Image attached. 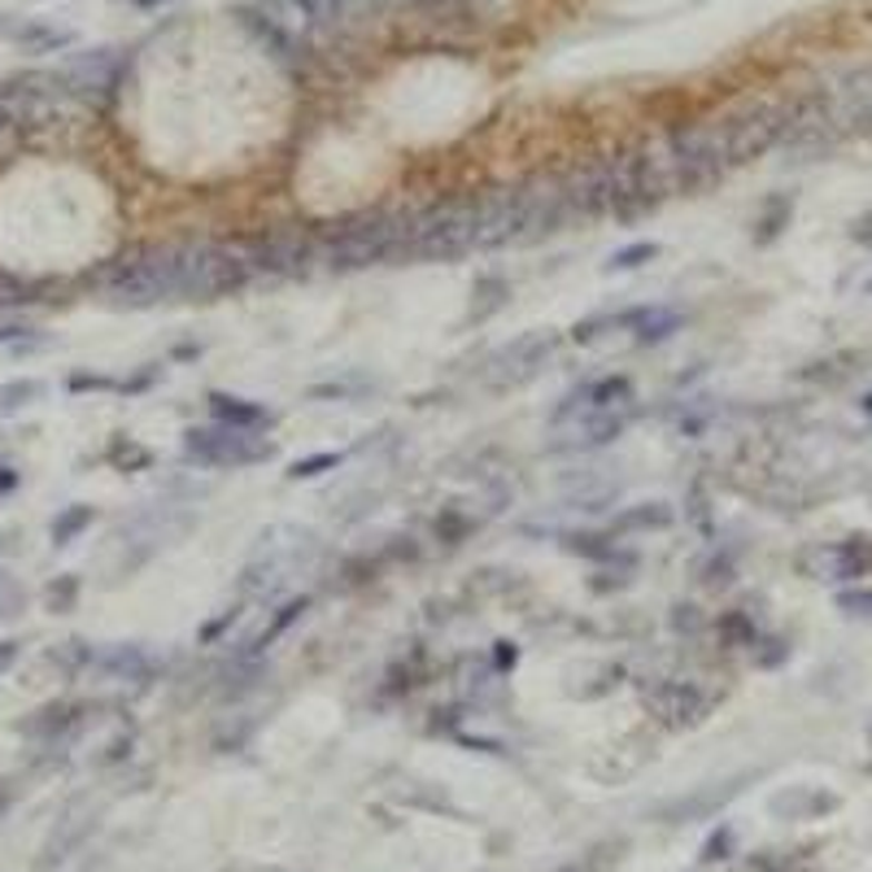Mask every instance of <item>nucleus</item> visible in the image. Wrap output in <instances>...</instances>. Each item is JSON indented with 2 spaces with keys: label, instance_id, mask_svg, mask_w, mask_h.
<instances>
[{
  "label": "nucleus",
  "instance_id": "nucleus-1",
  "mask_svg": "<svg viewBox=\"0 0 872 872\" xmlns=\"http://www.w3.org/2000/svg\"><path fill=\"white\" fill-rule=\"evenodd\" d=\"M411 218L414 209H359L319 241V262H327L332 271H366L406 257Z\"/></svg>",
  "mask_w": 872,
  "mask_h": 872
},
{
  "label": "nucleus",
  "instance_id": "nucleus-2",
  "mask_svg": "<svg viewBox=\"0 0 872 872\" xmlns=\"http://www.w3.org/2000/svg\"><path fill=\"white\" fill-rule=\"evenodd\" d=\"M101 293L109 306L149 310L179 297V241L136 245L101 271Z\"/></svg>",
  "mask_w": 872,
  "mask_h": 872
},
{
  "label": "nucleus",
  "instance_id": "nucleus-3",
  "mask_svg": "<svg viewBox=\"0 0 872 872\" xmlns=\"http://www.w3.org/2000/svg\"><path fill=\"white\" fill-rule=\"evenodd\" d=\"M254 280L249 245L232 241H179V297L223 302Z\"/></svg>",
  "mask_w": 872,
  "mask_h": 872
},
{
  "label": "nucleus",
  "instance_id": "nucleus-4",
  "mask_svg": "<svg viewBox=\"0 0 872 872\" xmlns=\"http://www.w3.org/2000/svg\"><path fill=\"white\" fill-rule=\"evenodd\" d=\"M790 118H794V105L751 101L728 109V114L707 118V127H712L719 161L733 170V166H746V161H755V157H764L768 149H776L785 140V131H790Z\"/></svg>",
  "mask_w": 872,
  "mask_h": 872
},
{
  "label": "nucleus",
  "instance_id": "nucleus-5",
  "mask_svg": "<svg viewBox=\"0 0 872 872\" xmlns=\"http://www.w3.org/2000/svg\"><path fill=\"white\" fill-rule=\"evenodd\" d=\"M476 254V202H441L414 209L406 257L414 262H454Z\"/></svg>",
  "mask_w": 872,
  "mask_h": 872
},
{
  "label": "nucleus",
  "instance_id": "nucleus-6",
  "mask_svg": "<svg viewBox=\"0 0 872 872\" xmlns=\"http://www.w3.org/2000/svg\"><path fill=\"white\" fill-rule=\"evenodd\" d=\"M257 27L280 49H306L345 18V0H254Z\"/></svg>",
  "mask_w": 872,
  "mask_h": 872
},
{
  "label": "nucleus",
  "instance_id": "nucleus-7",
  "mask_svg": "<svg viewBox=\"0 0 872 872\" xmlns=\"http://www.w3.org/2000/svg\"><path fill=\"white\" fill-rule=\"evenodd\" d=\"M275 454L266 437H257V428H232V423H214V428H188L184 432V459L197 467H257Z\"/></svg>",
  "mask_w": 872,
  "mask_h": 872
},
{
  "label": "nucleus",
  "instance_id": "nucleus-8",
  "mask_svg": "<svg viewBox=\"0 0 872 872\" xmlns=\"http://www.w3.org/2000/svg\"><path fill=\"white\" fill-rule=\"evenodd\" d=\"M515 202H519V245H537V241L564 232V223H571L564 175H532V179L515 184Z\"/></svg>",
  "mask_w": 872,
  "mask_h": 872
},
{
  "label": "nucleus",
  "instance_id": "nucleus-9",
  "mask_svg": "<svg viewBox=\"0 0 872 872\" xmlns=\"http://www.w3.org/2000/svg\"><path fill=\"white\" fill-rule=\"evenodd\" d=\"M555 354H559V336L550 327L523 332V336H515L511 345H502L493 359L484 362V384L489 389H519V384L537 380Z\"/></svg>",
  "mask_w": 872,
  "mask_h": 872
},
{
  "label": "nucleus",
  "instance_id": "nucleus-10",
  "mask_svg": "<svg viewBox=\"0 0 872 872\" xmlns=\"http://www.w3.org/2000/svg\"><path fill=\"white\" fill-rule=\"evenodd\" d=\"M123 70H127V57L118 49H88L75 52L61 61L57 70V84L66 97H84V101H114L118 84H123Z\"/></svg>",
  "mask_w": 872,
  "mask_h": 872
},
{
  "label": "nucleus",
  "instance_id": "nucleus-11",
  "mask_svg": "<svg viewBox=\"0 0 872 872\" xmlns=\"http://www.w3.org/2000/svg\"><path fill=\"white\" fill-rule=\"evenodd\" d=\"M254 257V271H271V275H306L310 266L319 262V241L306 236L302 227H280V232H266L249 245Z\"/></svg>",
  "mask_w": 872,
  "mask_h": 872
},
{
  "label": "nucleus",
  "instance_id": "nucleus-12",
  "mask_svg": "<svg viewBox=\"0 0 872 872\" xmlns=\"http://www.w3.org/2000/svg\"><path fill=\"white\" fill-rule=\"evenodd\" d=\"M803 567L816 576V580H860L872 571V546L864 537H851V541H833V546H816L803 555Z\"/></svg>",
  "mask_w": 872,
  "mask_h": 872
},
{
  "label": "nucleus",
  "instance_id": "nucleus-13",
  "mask_svg": "<svg viewBox=\"0 0 872 872\" xmlns=\"http://www.w3.org/2000/svg\"><path fill=\"white\" fill-rule=\"evenodd\" d=\"M646 703L655 707V716L664 719L667 728H689V724H698V719L707 716V707H712V698L694 680H664V685H655L646 694Z\"/></svg>",
  "mask_w": 872,
  "mask_h": 872
},
{
  "label": "nucleus",
  "instance_id": "nucleus-14",
  "mask_svg": "<svg viewBox=\"0 0 872 872\" xmlns=\"http://www.w3.org/2000/svg\"><path fill=\"white\" fill-rule=\"evenodd\" d=\"M84 712H88L84 703H49V707H40V712L22 719L18 733L27 742H40V746H61L84 728Z\"/></svg>",
  "mask_w": 872,
  "mask_h": 872
},
{
  "label": "nucleus",
  "instance_id": "nucleus-15",
  "mask_svg": "<svg viewBox=\"0 0 872 872\" xmlns=\"http://www.w3.org/2000/svg\"><path fill=\"white\" fill-rule=\"evenodd\" d=\"M92 664L101 667L105 676H114V680H136V685L154 680V659H149V650H145V646H131V641L109 646V650H101Z\"/></svg>",
  "mask_w": 872,
  "mask_h": 872
},
{
  "label": "nucleus",
  "instance_id": "nucleus-16",
  "mask_svg": "<svg viewBox=\"0 0 872 872\" xmlns=\"http://www.w3.org/2000/svg\"><path fill=\"white\" fill-rule=\"evenodd\" d=\"M624 323H633V332H637L641 345H655V341H667L680 327V314L667 306H646V310H628Z\"/></svg>",
  "mask_w": 872,
  "mask_h": 872
},
{
  "label": "nucleus",
  "instance_id": "nucleus-17",
  "mask_svg": "<svg viewBox=\"0 0 872 872\" xmlns=\"http://www.w3.org/2000/svg\"><path fill=\"white\" fill-rule=\"evenodd\" d=\"M507 302H511V284H507L502 275H480L476 288H471V310H467V319H471V323H484V319H493L498 310H507Z\"/></svg>",
  "mask_w": 872,
  "mask_h": 872
},
{
  "label": "nucleus",
  "instance_id": "nucleus-18",
  "mask_svg": "<svg viewBox=\"0 0 872 872\" xmlns=\"http://www.w3.org/2000/svg\"><path fill=\"white\" fill-rule=\"evenodd\" d=\"M672 523V507L667 502H641V507H624V511L611 519V532H664Z\"/></svg>",
  "mask_w": 872,
  "mask_h": 872
},
{
  "label": "nucleus",
  "instance_id": "nucleus-19",
  "mask_svg": "<svg viewBox=\"0 0 872 872\" xmlns=\"http://www.w3.org/2000/svg\"><path fill=\"white\" fill-rule=\"evenodd\" d=\"M9 36L22 52H61L75 45L70 31H57L49 22H22V27H9Z\"/></svg>",
  "mask_w": 872,
  "mask_h": 872
},
{
  "label": "nucleus",
  "instance_id": "nucleus-20",
  "mask_svg": "<svg viewBox=\"0 0 872 872\" xmlns=\"http://www.w3.org/2000/svg\"><path fill=\"white\" fill-rule=\"evenodd\" d=\"M209 411L218 423H232V428H262L271 414L257 402H245V398H232V393H209Z\"/></svg>",
  "mask_w": 872,
  "mask_h": 872
},
{
  "label": "nucleus",
  "instance_id": "nucleus-21",
  "mask_svg": "<svg viewBox=\"0 0 872 872\" xmlns=\"http://www.w3.org/2000/svg\"><path fill=\"white\" fill-rule=\"evenodd\" d=\"M92 829H97V821H92V816H70V821H61V829L52 833L49 846H45V864H40V869L61 864V860H66V855H70V851H75V846H79V842H84Z\"/></svg>",
  "mask_w": 872,
  "mask_h": 872
},
{
  "label": "nucleus",
  "instance_id": "nucleus-22",
  "mask_svg": "<svg viewBox=\"0 0 872 872\" xmlns=\"http://www.w3.org/2000/svg\"><path fill=\"white\" fill-rule=\"evenodd\" d=\"M92 519H97V511H92V507H84V502H75V507H66V511H57V519H52V528H49L52 546H70V541H79V537L92 528Z\"/></svg>",
  "mask_w": 872,
  "mask_h": 872
},
{
  "label": "nucleus",
  "instance_id": "nucleus-23",
  "mask_svg": "<svg viewBox=\"0 0 872 872\" xmlns=\"http://www.w3.org/2000/svg\"><path fill=\"white\" fill-rule=\"evenodd\" d=\"M306 607H310L306 598H293V602H284V607L275 611V619H271V624H266V628L257 633V641H254V646H249V650H241V655H262V650H266V646H271V641H275V637H280L284 628H293L297 619L306 616Z\"/></svg>",
  "mask_w": 872,
  "mask_h": 872
},
{
  "label": "nucleus",
  "instance_id": "nucleus-24",
  "mask_svg": "<svg viewBox=\"0 0 872 872\" xmlns=\"http://www.w3.org/2000/svg\"><path fill=\"white\" fill-rule=\"evenodd\" d=\"M567 550H571V555H585V559H594V564H616V559H628L616 541L594 537V532H571V537H567Z\"/></svg>",
  "mask_w": 872,
  "mask_h": 872
},
{
  "label": "nucleus",
  "instance_id": "nucleus-25",
  "mask_svg": "<svg viewBox=\"0 0 872 872\" xmlns=\"http://www.w3.org/2000/svg\"><path fill=\"white\" fill-rule=\"evenodd\" d=\"M40 393H45L40 380H9V384H0V419L4 414H18L22 406H31Z\"/></svg>",
  "mask_w": 872,
  "mask_h": 872
},
{
  "label": "nucleus",
  "instance_id": "nucleus-26",
  "mask_svg": "<svg viewBox=\"0 0 872 872\" xmlns=\"http://www.w3.org/2000/svg\"><path fill=\"white\" fill-rule=\"evenodd\" d=\"M22 611H27V589L18 585V576H13V571H4V567H0V624L18 619Z\"/></svg>",
  "mask_w": 872,
  "mask_h": 872
},
{
  "label": "nucleus",
  "instance_id": "nucleus-27",
  "mask_svg": "<svg viewBox=\"0 0 872 872\" xmlns=\"http://www.w3.org/2000/svg\"><path fill=\"white\" fill-rule=\"evenodd\" d=\"M659 257V245L655 241H637V245H624L611 254L607 262V271H637V266H646V262H655Z\"/></svg>",
  "mask_w": 872,
  "mask_h": 872
},
{
  "label": "nucleus",
  "instance_id": "nucleus-28",
  "mask_svg": "<svg viewBox=\"0 0 872 872\" xmlns=\"http://www.w3.org/2000/svg\"><path fill=\"white\" fill-rule=\"evenodd\" d=\"M45 602H49L52 616H66L79 602V576H57L49 589H45Z\"/></svg>",
  "mask_w": 872,
  "mask_h": 872
},
{
  "label": "nucleus",
  "instance_id": "nucleus-29",
  "mask_svg": "<svg viewBox=\"0 0 872 872\" xmlns=\"http://www.w3.org/2000/svg\"><path fill=\"white\" fill-rule=\"evenodd\" d=\"M27 302H36V284L0 271V306H27Z\"/></svg>",
  "mask_w": 872,
  "mask_h": 872
},
{
  "label": "nucleus",
  "instance_id": "nucleus-30",
  "mask_svg": "<svg viewBox=\"0 0 872 872\" xmlns=\"http://www.w3.org/2000/svg\"><path fill=\"white\" fill-rule=\"evenodd\" d=\"M341 467V454H310V459L293 462L288 467V480H314V476H323V471H336Z\"/></svg>",
  "mask_w": 872,
  "mask_h": 872
},
{
  "label": "nucleus",
  "instance_id": "nucleus-31",
  "mask_svg": "<svg viewBox=\"0 0 872 872\" xmlns=\"http://www.w3.org/2000/svg\"><path fill=\"white\" fill-rule=\"evenodd\" d=\"M366 389V380H341V384H314L310 389V398H354V393H362Z\"/></svg>",
  "mask_w": 872,
  "mask_h": 872
},
{
  "label": "nucleus",
  "instance_id": "nucleus-32",
  "mask_svg": "<svg viewBox=\"0 0 872 872\" xmlns=\"http://www.w3.org/2000/svg\"><path fill=\"white\" fill-rule=\"evenodd\" d=\"M105 393V389H118V380H105V375H70V393Z\"/></svg>",
  "mask_w": 872,
  "mask_h": 872
},
{
  "label": "nucleus",
  "instance_id": "nucleus-33",
  "mask_svg": "<svg viewBox=\"0 0 872 872\" xmlns=\"http://www.w3.org/2000/svg\"><path fill=\"white\" fill-rule=\"evenodd\" d=\"M837 607L842 611H855V616H872V594H842Z\"/></svg>",
  "mask_w": 872,
  "mask_h": 872
},
{
  "label": "nucleus",
  "instance_id": "nucleus-34",
  "mask_svg": "<svg viewBox=\"0 0 872 872\" xmlns=\"http://www.w3.org/2000/svg\"><path fill=\"white\" fill-rule=\"evenodd\" d=\"M18 655H22V641H13V637H9V641H0V676L18 664Z\"/></svg>",
  "mask_w": 872,
  "mask_h": 872
},
{
  "label": "nucleus",
  "instance_id": "nucleus-35",
  "mask_svg": "<svg viewBox=\"0 0 872 872\" xmlns=\"http://www.w3.org/2000/svg\"><path fill=\"white\" fill-rule=\"evenodd\" d=\"M31 336V327H22V323H4L0 327V345H22Z\"/></svg>",
  "mask_w": 872,
  "mask_h": 872
},
{
  "label": "nucleus",
  "instance_id": "nucleus-36",
  "mask_svg": "<svg viewBox=\"0 0 872 872\" xmlns=\"http://www.w3.org/2000/svg\"><path fill=\"white\" fill-rule=\"evenodd\" d=\"M18 480H22V476H18V467L0 462V498H4V493H13V489H18Z\"/></svg>",
  "mask_w": 872,
  "mask_h": 872
},
{
  "label": "nucleus",
  "instance_id": "nucleus-37",
  "mask_svg": "<svg viewBox=\"0 0 872 872\" xmlns=\"http://www.w3.org/2000/svg\"><path fill=\"white\" fill-rule=\"evenodd\" d=\"M498 667L507 672V667H515V646L511 641H498Z\"/></svg>",
  "mask_w": 872,
  "mask_h": 872
},
{
  "label": "nucleus",
  "instance_id": "nucleus-38",
  "mask_svg": "<svg viewBox=\"0 0 872 872\" xmlns=\"http://www.w3.org/2000/svg\"><path fill=\"white\" fill-rule=\"evenodd\" d=\"M855 241H864V245H872V214H864V218L855 223Z\"/></svg>",
  "mask_w": 872,
  "mask_h": 872
},
{
  "label": "nucleus",
  "instance_id": "nucleus-39",
  "mask_svg": "<svg viewBox=\"0 0 872 872\" xmlns=\"http://www.w3.org/2000/svg\"><path fill=\"white\" fill-rule=\"evenodd\" d=\"M131 4H140V9H154V4H166V0H131Z\"/></svg>",
  "mask_w": 872,
  "mask_h": 872
},
{
  "label": "nucleus",
  "instance_id": "nucleus-40",
  "mask_svg": "<svg viewBox=\"0 0 872 872\" xmlns=\"http://www.w3.org/2000/svg\"><path fill=\"white\" fill-rule=\"evenodd\" d=\"M555 872H585L580 864H564V869H555Z\"/></svg>",
  "mask_w": 872,
  "mask_h": 872
},
{
  "label": "nucleus",
  "instance_id": "nucleus-41",
  "mask_svg": "<svg viewBox=\"0 0 872 872\" xmlns=\"http://www.w3.org/2000/svg\"><path fill=\"white\" fill-rule=\"evenodd\" d=\"M249 872H288V869H249Z\"/></svg>",
  "mask_w": 872,
  "mask_h": 872
},
{
  "label": "nucleus",
  "instance_id": "nucleus-42",
  "mask_svg": "<svg viewBox=\"0 0 872 872\" xmlns=\"http://www.w3.org/2000/svg\"><path fill=\"white\" fill-rule=\"evenodd\" d=\"M4 803H9V794H4V790H0V807H4Z\"/></svg>",
  "mask_w": 872,
  "mask_h": 872
},
{
  "label": "nucleus",
  "instance_id": "nucleus-43",
  "mask_svg": "<svg viewBox=\"0 0 872 872\" xmlns=\"http://www.w3.org/2000/svg\"><path fill=\"white\" fill-rule=\"evenodd\" d=\"M0 27H4V18H0Z\"/></svg>",
  "mask_w": 872,
  "mask_h": 872
}]
</instances>
